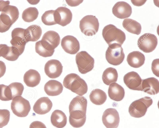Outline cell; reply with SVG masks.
<instances>
[{
  "label": "cell",
  "mask_w": 159,
  "mask_h": 128,
  "mask_svg": "<svg viewBox=\"0 0 159 128\" xmlns=\"http://www.w3.org/2000/svg\"><path fill=\"white\" fill-rule=\"evenodd\" d=\"M64 86L80 96L86 94L88 88L85 80L77 74L72 73L66 75L63 81Z\"/></svg>",
  "instance_id": "obj_1"
},
{
  "label": "cell",
  "mask_w": 159,
  "mask_h": 128,
  "mask_svg": "<svg viewBox=\"0 0 159 128\" xmlns=\"http://www.w3.org/2000/svg\"><path fill=\"white\" fill-rule=\"evenodd\" d=\"M102 35L108 45L115 43L121 45L126 39L125 33L111 24L104 27L102 31Z\"/></svg>",
  "instance_id": "obj_2"
},
{
  "label": "cell",
  "mask_w": 159,
  "mask_h": 128,
  "mask_svg": "<svg viewBox=\"0 0 159 128\" xmlns=\"http://www.w3.org/2000/svg\"><path fill=\"white\" fill-rule=\"evenodd\" d=\"M152 103V100L150 97L145 96L133 101L129 107V112L133 117H141L144 116L147 109Z\"/></svg>",
  "instance_id": "obj_3"
},
{
  "label": "cell",
  "mask_w": 159,
  "mask_h": 128,
  "mask_svg": "<svg viewBox=\"0 0 159 128\" xmlns=\"http://www.w3.org/2000/svg\"><path fill=\"white\" fill-rule=\"evenodd\" d=\"M125 54L121 45L114 43L109 45L107 50L105 57L107 62L114 66H118L124 61Z\"/></svg>",
  "instance_id": "obj_4"
},
{
  "label": "cell",
  "mask_w": 159,
  "mask_h": 128,
  "mask_svg": "<svg viewBox=\"0 0 159 128\" xmlns=\"http://www.w3.org/2000/svg\"><path fill=\"white\" fill-rule=\"evenodd\" d=\"M80 28L81 32L87 36H92L98 32L99 27L98 19L92 15H87L80 21Z\"/></svg>",
  "instance_id": "obj_5"
},
{
  "label": "cell",
  "mask_w": 159,
  "mask_h": 128,
  "mask_svg": "<svg viewBox=\"0 0 159 128\" xmlns=\"http://www.w3.org/2000/svg\"><path fill=\"white\" fill-rule=\"evenodd\" d=\"M11 103V109L13 113L19 117H25L31 109L29 102L21 96L14 97Z\"/></svg>",
  "instance_id": "obj_6"
},
{
  "label": "cell",
  "mask_w": 159,
  "mask_h": 128,
  "mask_svg": "<svg viewBox=\"0 0 159 128\" xmlns=\"http://www.w3.org/2000/svg\"><path fill=\"white\" fill-rule=\"evenodd\" d=\"M75 61L78 70L82 74L87 73L94 67V58L85 51L78 53L75 57Z\"/></svg>",
  "instance_id": "obj_7"
},
{
  "label": "cell",
  "mask_w": 159,
  "mask_h": 128,
  "mask_svg": "<svg viewBox=\"0 0 159 128\" xmlns=\"http://www.w3.org/2000/svg\"><path fill=\"white\" fill-rule=\"evenodd\" d=\"M157 43V37L150 33H145L140 36L137 41L138 47L145 53H149L154 50Z\"/></svg>",
  "instance_id": "obj_8"
},
{
  "label": "cell",
  "mask_w": 159,
  "mask_h": 128,
  "mask_svg": "<svg viewBox=\"0 0 159 128\" xmlns=\"http://www.w3.org/2000/svg\"><path fill=\"white\" fill-rule=\"evenodd\" d=\"M19 15L18 8L8 5L3 8L0 15L1 21L6 25L11 27L18 19Z\"/></svg>",
  "instance_id": "obj_9"
},
{
  "label": "cell",
  "mask_w": 159,
  "mask_h": 128,
  "mask_svg": "<svg viewBox=\"0 0 159 128\" xmlns=\"http://www.w3.org/2000/svg\"><path fill=\"white\" fill-rule=\"evenodd\" d=\"M42 45L46 50H54L59 45L60 38L58 34L53 30H49L45 33L40 40Z\"/></svg>",
  "instance_id": "obj_10"
},
{
  "label": "cell",
  "mask_w": 159,
  "mask_h": 128,
  "mask_svg": "<svg viewBox=\"0 0 159 128\" xmlns=\"http://www.w3.org/2000/svg\"><path fill=\"white\" fill-rule=\"evenodd\" d=\"M102 120L106 128H117L120 122L119 113L115 108H107L103 113Z\"/></svg>",
  "instance_id": "obj_11"
},
{
  "label": "cell",
  "mask_w": 159,
  "mask_h": 128,
  "mask_svg": "<svg viewBox=\"0 0 159 128\" xmlns=\"http://www.w3.org/2000/svg\"><path fill=\"white\" fill-rule=\"evenodd\" d=\"M25 29L21 28L14 29L11 32L12 39L10 41L12 46L16 48L21 54L24 52L27 43L24 36Z\"/></svg>",
  "instance_id": "obj_12"
},
{
  "label": "cell",
  "mask_w": 159,
  "mask_h": 128,
  "mask_svg": "<svg viewBox=\"0 0 159 128\" xmlns=\"http://www.w3.org/2000/svg\"><path fill=\"white\" fill-rule=\"evenodd\" d=\"M44 70L48 76L50 78L55 79L61 75L62 72L63 66L59 60L51 59L45 64Z\"/></svg>",
  "instance_id": "obj_13"
},
{
  "label": "cell",
  "mask_w": 159,
  "mask_h": 128,
  "mask_svg": "<svg viewBox=\"0 0 159 128\" xmlns=\"http://www.w3.org/2000/svg\"><path fill=\"white\" fill-rule=\"evenodd\" d=\"M61 45L64 51L70 54H75L79 50L80 45L77 39L71 35H67L61 39Z\"/></svg>",
  "instance_id": "obj_14"
},
{
  "label": "cell",
  "mask_w": 159,
  "mask_h": 128,
  "mask_svg": "<svg viewBox=\"0 0 159 128\" xmlns=\"http://www.w3.org/2000/svg\"><path fill=\"white\" fill-rule=\"evenodd\" d=\"M123 80L126 85L130 89L141 91L142 79L136 72L132 71L126 74Z\"/></svg>",
  "instance_id": "obj_15"
},
{
  "label": "cell",
  "mask_w": 159,
  "mask_h": 128,
  "mask_svg": "<svg viewBox=\"0 0 159 128\" xmlns=\"http://www.w3.org/2000/svg\"><path fill=\"white\" fill-rule=\"evenodd\" d=\"M113 14L120 19L129 17L132 12L131 6L129 4L124 1L118 2L113 6L112 9Z\"/></svg>",
  "instance_id": "obj_16"
},
{
  "label": "cell",
  "mask_w": 159,
  "mask_h": 128,
  "mask_svg": "<svg viewBox=\"0 0 159 128\" xmlns=\"http://www.w3.org/2000/svg\"><path fill=\"white\" fill-rule=\"evenodd\" d=\"M141 91L151 95L157 94L159 92V82L154 77L142 80Z\"/></svg>",
  "instance_id": "obj_17"
},
{
  "label": "cell",
  "mask_w": 159,
  "mask_h": 128,
  "mask_svg": "<svg viewBox=\"0 0 159 128\" xmlns=\"http://www.w3.org/2000/svg\"><path fill=\"white\" fill-rule=\"evenodd\" d=\"M52 103L48 97H42L39 98L35 103L33 110L35 113L39 115H44L48 112L51 109Z\"/></svg>",
  "instance_id": "obj_18"
},
{
  "label": "cell",
  "mask_w": 159,
  "mask_h": 128,
  "mask_svg": "<svg viewBox=\"0 0 159 128\" xmlns=\"http://www.w3.org/2000/svg\"><path fill=\"white\" fill-rule=\"evenodd\" d=\"M42 30L40 27L36 25H32L25 29L24 36L27 43L29 41L35 42L40 38Z\"/></svg>",
  "instance_id": "obj_19"
},
{
  "label": "cell",
  "mask_w": 159,
  "mask_h": 128,
  "mask_svg": "<svg viewBox=\"0 0 159 128\" xmlns=\"http://www.w3.org/2000/svg\"><path fill=\"white\" fill-rule=\"evenodd\" d=\"M44 90L48 96H56L62 92L63 86L60 82L56 80H50L45 84Z\"/></svg>",
  "instance_id": "obj_20"
},
{
  "label": "cell",
  "mask_w": 159,
  "mask_h": 128,
  "mask_svg": "<svg viewBox=\"0 0 159 128\" xmlns=\"http://www.w3.org/2000/svg\"><path fill=\"white\" fill-rule=\"evenodd\" d=\"M126 60L130 66L138 68L144 64L145 57L144 55L139 51H134L128 54Z\"/></svg>",
  "instance_id": "obj_21"
},
{
  "label": "cell",
  "mask_w": 159,
  "mask_h": 128,
  "mask_svg": "<svg viewBox=\"0 0 159 128\" xmlns=\"http://www.w3.org/2000/svg\"><path fill=\"white\" fill-rule=\"evenodd\" d=\"M108 93L109 98L116 101H120L124 97V89L116 83H113L109 85Z\"/></svg>",
  "instance_id": "obj_22"
},
{
  "label": "cell",
  "mask_w": 159,
  "mask_h": 128,
  "mask_svg": "<svg viewBox=\"0 0 159 128\" xmlns=\"http://www.w3.org/2000/svg\"><path fill=\"white\" fill-rule=\"evenodd\" d=\"M69 122L73 127L76 128L82 126L86 120V113L78 111L69 112Z\"/></svg>",
  "instance_id": "obj_23"
},
{
  "label": "cell",
  "mask_w": 159,
  "mask_h": 128,
  "mask_svg": "<svg viewBox=\"0 0 159 128\" xmlns=\"http://www.w3.org/2000/svg\"><path fill=\"white\" fill-rule=\"evenodd\" d=\"M23 80L27 86L34 87L38 85L39 83L41 80V76L37 71L30 69L24 74Z\"/></svg>",
  "instance_id": "obj_24"
},
{
  "label": "cell",
  "mask_w": 159,
  "mask_h": 128,
  "mask_svg": "<svg viewBox=\"0 0 159 128\" xmlns=\"http://www.w3.org/2000/svg\"><path fill=\"white\" fill-rule=\"evenodd\" d=\"M87 105V99L84 97L77 96L70 102L69 106V112L78 111L86 113Z\"/></svg>",
  "instance_id": "obj_25"
},
{
  "label": "cell",
  "mask_w": 159,
  "mask_h": 128,
  "mask_svg": "<svg viewBox=\"0 0 159 128\" xmlns=\"http://www.w3.org/2000/svg\"><path fill=\"white\" fill-rule=\"evenodd\" d=\"M52 124L57 128L65 127L67 122V118L65 113L59 110H56L52 113L51 117Z\"/></svg>",
  "instance_id": "obj_26"
},
{
  "label": "cell",
  "mask_w": 159,
  "mask_h": 128,
  "mask_svg": "<svg viewBox=\"0 0 159 128\" xmlns=\"http://www.w3.org/2000/svg\"><path fill=\"white\" fill-rule=\"evenodd\" d=\"M0 55L1 57L8 61H14L16 60L21 54L14 47H9L6 44L1 49Z\"/></svg>",
  "instance_id": "obj_27"
},
{
  "label": "cell",
  "mask_w": 159,
  "mask_h": 128,
  "mask_svg": "<svg viewBox=\"0 0 159 128\" xmlns=\"http://www.w3.org/2000/svg\"><path fill=\"white\" fill-rule=\"evenodd\" d=\"M58 12L60 22L59 25L65 26L70 23L72 18L71 11L65 7H60L56 10Z\"/></svg>",
  "instance_id": "obj_28"
},
{
  "label": "cell",
  "mask_w": 159,
  "mask_h": 128,
  "mask_svg": "<svg viewBox=\"0 0 159 128\" xmlns=\"http://www.w3.org/2000/svg\"><path fill=\"white\" fill-rule=\"evenodd\" d=\"M123 27L128 32L137 35L141 32L142 27L140 24L131 19H125L122 23Z\"/></svg>",
  "instance_id": "obj_29"
},
{
  "label": "cell",
  "mask_w": 159,
  "mask_h": 128,
  "mask_svg": "<svg viewBox=\"0 0 159 128\" xmlns=\"http://www.w3.org/2000/svg\"><path fill=\"white\" fill-rule=\"evenodd\" d=\"M91 101L96 105H101L106 101L107 96L102 90L96 89L92 90L89 96Z\"/></svg>",
  "instance_id": "obj_30"
},
{
  "label": "cell",
  "mask_w": 159,
  "mask_h": 128,
  "mask_svg": "<svg viewBox=\"0 0 159 128\" xmlns=\"http://www.w3.org/2000/svg\"><path fill=\"white\" fill-rule=\"evenodd\" d=\"M118 78V74L117 70L111 67L106 69L103 71L102 76L103 83L107 85L116 82Z\"/></svg>",
  "instance_id": "obj_31"
},
{
  "label": "cell",
  "mask_w": 159,
  "mask_h": 128,
  "mask_svg": "<svg viewBox=\"0 0 159 128\" xmlns=\"http://www.w3.org/2000/svg\"><path fill=\"white\" fill-rule=\"evenodd\" d=\"M39 14V11L37 8L29 7L23 11L22 14V18L25 21L30 22L37 18Z\"/></svg>",
  "instance_id": "obj_32"
},
{
  "label": "cell",
  "mask_w": 159,
  "mask_h": 128,
  "mask_svg": "<svg viewBox=\"0 0 159 128\" xmlns=\"http://www.w3.org/2000/svg\"><path fill=\"white\" fill-rule=\"evenodd\" d=\"M41 20L46 25H52L57 24L55 10L45 11L41 16Z\"/></svg>",
  "instance_id": "obj_33"
},
{
  "label": "cell",
  "mask_w": 159,
  "mask_h": 128,
  "mask_svg": "<svg viewBox=\"0 0 159 128\" xmlns=\"http://www.w3.org/2000/svg\"><path fill=\"white\" fill-rule=\"evenodd\" d=\"M8 86L11 89L12 99L16 96H21L22 94L24 89V86L21 83H12Z\"/></svg>",
  "instance_id": "obj_34"
},
{
  "label": "cell",
  "mask_w": 159,
  "mask_h": 128,
  "mask_svg": "<svg viewBox=\"0 0 159 128\" xmlns=\"http://www.w3.org/2000/svg\"><path fill=\"white\" fill-rule=\"evenodd\" d=\"M0 99L4 101L12 99L11 89L8 86L0 85Z\"/></svg>",
  "instance_id": "obj_35"
},
{
  "label": "cell",
  "mask_w": 159,
  "mask_h": 128,
  "mask_svg": "<svg viewBox=\"0 0 159 128\" xmlns=\"http://www.w3.org/2000/svg\"><path fill=\"white\" fill-rule=\"evenodd\" d=\"M35 50L36 52L39 55L44 57L52 56L55 51H49L46 50L42 45L40 40L36 43Z\"/></svg>",
  "instance_id": "obj_36"
},
{
  "label": "cell",
  "mask_w": 159,
  "mask_h": 128,
  "mask_svg": "<svg viewBox=\"0 0 159 128\" xmlns=\"http://www.w3.org/2000/svg\"><path fill=\"white\" fill-rule=\"evenodd\" d=\"M10 118V112L7 109H0V128L7 125Z\"/></svg>",
  "instance_id": "obj_37"
},
{
  "label": "cell",
  "mask_w": 159,
  "mask_h": 128,
  "mask_svg": "<svg viewBox=\"0 0 159 128\" xmlns=\"http://www.w3.org/2000/svg\"><path fill=\"white\" fill-rule=\"evenodd\" d=\"M159 59H156L154 60L152 64V70L153 74L159 77Z\"/></svg>",
  "instance_id": "obj_38"
},
{
  "label": "cell",
  "mask_w": 159,
  "mask_h": 128,
  "mask_svg": "<svg viewBox=\"0 0 159 128\" xmlns=\"http://www.w3.org/2000/svg\"><path fill=\"white\" fill-rule=\"evenodd\" d=\"M29 128H47L45 124L41 121H35L32 122Z\"/></svg>",
  "instance_id": "obj_39"
},
{
  "label": "cell",
  "mask_w": 159,
  "mask_h": 128,
  "mask_svg": "<svg viewBox=\"0 0 159 128\" xmlns=\"http://www.w3.org/2000/svg\"><path fill=\"white\" fill-rule=\"evenodd\" d=\"M67 4L71 7H75L79 5L81 3L83 0H66Z\"/></svg>",
  "instance_id": "obj_40"
},
{
  "label": "cell",
  "mask_w": 159,
  "mask_h": 128,
  "mask_svg": "<svg viewBox=\"0 0 159 128\" xmlns=\"http://www.w3.org/2000/svg\"><path fill=\"white\" fill-rule=\"evenodd\" d=\"M6 71V66L5 63L0 61V78L5 74Z\"/></svg>",
  "instance_id": "obj_41"
},
{
  "label": "cell",
  "mask_w": 159,
  "mask_h": 128,
  "mask_svg": "<svg viewBox=\"0 0 159 128\" xmlns=\"http://www.w3.org/2000/svg\"><path fill=\"white\" fill-rule=\"evenodd\" d=\"M10 27V26L4 25L0 20V33H2L7 31Z\"/></svg>",
  "instance_id": "obj_42"
},
{
  "label": "cell",
  "mask_w": 159,
  "mask_h": 128,
  "mask_svg": "<svg viewBox=\"0 0 159 128\" xmlns=\"http://www.w3.org/2000/svg\"><path fill=\"white\" fill-rule=\"evenodd\" d=\"M10 2L9 1H6L3 0H0V11H1L5 7L9 5Z\"/></svg>",
  "instance_id": "obj_43"
},
{
  "label": "cell",
  "mask_w": 159,
  "mask_h": 128,
  "mask_svg": "<svg viewBox=\"0 0 159 128\" xmlns=\"http://www.w3.org/2000/svg\"><path fill=\"white\" fill-rule=\"evenodd\" d=\"M133 4L136 6H139L143 5L145 2L146 0H131Z\"/></svg>",
  "instance_id": "obj_44"
},
{
  "label": "cell",
  "mask_w": 159,
  "mask_h": 128,
  "mask_svg": "<svg viewBox=\"0 0 159 128\" xmlns=\"http://www.w3.org/2000/svg\"><path fill=\"white\" fill-rule=\"evenodd\" d=\"M6 45V44H0V53L1 50L2 49V48L3 47H4V46H5ZM0 57H1L0 55Z\"/></svg>",
  "instance_id": "obj_45"
}]
</instances>
